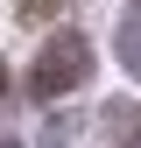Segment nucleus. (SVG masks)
<instances>
[{"mask_svg": "<svg viewBox=\"0 0 141 148\" xmlns=\"http://www.w3.org/2000/svg\"><path fill=\"white\" fill-rule=\"evenodd\" d=\"M64 0H21V21H42V14H57Z\"/></svg>", "mask_w": 141, "mask_h": 148, "instance_id": "7ed1b4c3", "label": "nucleus"}, {"mask_svg": "<svg viewBox=\"0 0 141 148\" xmlns=\"http://www.w3.org/2000/svg\"><path fill=\"white\" fill-rule=\"evenodd\" d=\"M85 71H92V42L85 35H49L42 42V57H35V71H28V99H64V92H78L85 85Z\"/></svg>", "mask_w": 141, "mask_h": 148, "instance_id": "f257e3e1", "label": "nucleus"}, {"mask_svg": "<svg viewBox=\"0 0 141 148\" xmlns=\"http://www.w3.org/2000/svg\"><path fill=\"white\" fill-rule=\"evenodd\" d=\"M0 92H7V71H0Z\"/></svg>", "mask_w": 141, "mask_h": 148, "instance_id": "20e7f679", "label": "nucleus"}, {"mask_svg": "<svg viewBox=\"0 0 141 148\" xmlns=\"http://www.w3.org/2000/svg\"><path fill=\"white\" fill-rule=\"evenodd\" d=\"M120 57H127V71H141V0L127 7V21H120Z\"/></svg>", "mask_w": 141, "mask_h": 148, "instance_id": "f03ea898", "label": "nucleus"}]
</instances>
